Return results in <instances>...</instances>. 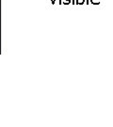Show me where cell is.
Here are the masks:
<instances>
[{"label": "cell", "instance_id": "obj_1", "mask_svg": "<svg viewBox=\"0 0 113 127\" xmlns=\"http://www.w3.org/2000/svg\"><path fill=\"white\" fill-rule=\"evenodd\" d=\"M84 3H86V0H76L75 1V4H77V5H83Z\"/></svg>", "mask_w": 113, "mask_h": 127}, {"label": "cell", "instance_id": "obj_2", "mask_svg": "<svg viewBox=\"0 0 113 127\" xmlns=\"http://www.w3.org/2000/svg\"><path fill=\"white\" fill-rule=\"evenodd\" d=\"M90 3L93 5H99L100 4V0H90Z\"/></svg>", "mask_w": 113, "mask_h": 127}, {"label": "cell", "instance_id": "obj_5", "mask_svg": "<svg viewBox=\"0 0 113 127\" xmlns=\"http://www.w3.org/2000/svg\"><path fill=\"white\" fill-rule=\"evenodd\" d=\"M56 1H57V0H52V1H51V3H52V4H55V3H56Z\"/></svg>", "mask_w": 113, "mask_h": 127}, {"label": "cell", "instance_id": "obj_6", "mask_svg": "<svg viewBox=\"0 0 113 127\" xmlns=\"http://www.w3.org/2000/svg\"><path fill=\"white\" fill-rule=\"evenodd\" d=\"M86 4H89V0H86Z\"/></svg>", "mask_w": 113, "mask_h": 127}, {"label": "cell", "instance_id": "obj_7", "mask_svg": "<svg viewBox=\"0 0 113 127\" xmlns=\"http://www.w3.org/2000/svg\"><path fill=\"white\" fill-rule=\"evenodd\" d=\"M89 1H90V0H89Z\"/></svg>", "mask_w": 113, "mask_h": 127}, {"label": "cell", "instance_id": "obj_4", "mask_svg": "<svg viewBox=\"0 0 113 127\" xmlns=\"http://www.w3.org/2000/svg\"><path fill=\"white\" fill-rule=\"evenodd\" d=\"M72 4H74V5H75V0H72Z\"/></svg>", "mask_w": 113, "mask_h": 127}, {"label": "cell", "instance_id": "obj_3", "mask_svg": "<svg viewBox=\"0 0 113 127\" xmlns=\"http://www.w3.org/2000/svg\"><path fill=\"white\" fill-rule=\"evenodd\" d=\"M72 3V0H63V2H62V4H64V5H69V4H71Z\"/></svg>", "mask_w": 113, "mask_h": 127}]
</instances>
